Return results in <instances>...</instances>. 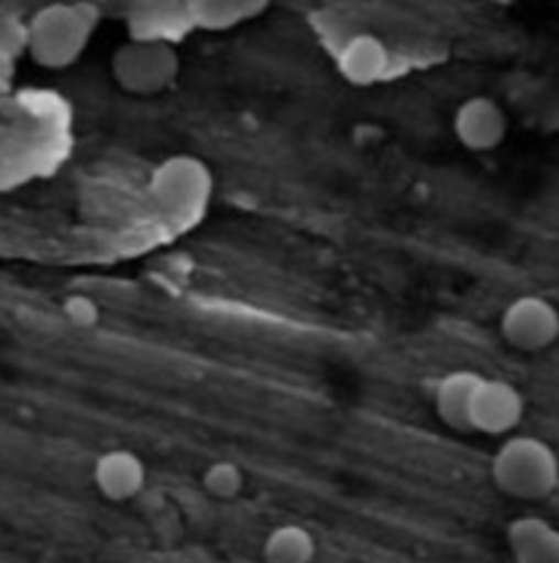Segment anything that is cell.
<instances>
[{
  "mask_svg": "<svg viewBox=\"0 0 559 563\" xmlns=\"http://www.w3.org/2000/svg\"><path fill=\"white\" fill-rule=\"evenodd\" d=\"M201 481L210 496H215L219 500H230L243 492L245 474H243L241 465H237L232 461H215L206 467Z\"/></svg>",
  "mask_w": 559,
  "mask_h": 563,
  "instance_id": "15",
  "label": "cell"
},
{
  "mask_svg": "<svg viewBox=\"0 0 559 563\" xmlns=\"http://www.w3.org/2000/svg\"><path fill=\"white\" fill-rule=\"evenodd\" d=\"M509 121L503 108L490 97H470L465 99L452 119V132L457 141L468 151L485 153L496 148L507 136Z\"/></svg>",
  "mask_w": 559,
  "mask_h": 563,
  "instance_id": "8",
  "label": "cell"
},
{
  "mask_svg": "<svg viewBox=\"0 0 559 563\" xmlns=\"http://www.w3.org/2000/svg\"><path fill=\"white\" fill-rule=\"evenodd\" d=\"M130 40L177 44L195 31L188 2H134L128 9Z\"/></svg>",
  "mask_w": 559,
  "mask_h": 563,
  "instance_id": "7",
  "label": "cell"
},
{
  "mask_svg": "<svg viewBox=\"0 0 559 563\" xmlns=\"http://www.w3.org/2000/svg\"><path fill=\"white\" fill-rule=\"evenodd\" d=\"M337 66L350 84L370 86L387 73L390 51L381 37L372 33H357L341 46Z\"/></svg>",
  "mask_w": 559,
  "mask_h": 563,
  "instance_id": "11",
  "label": "cell"
},
{
  "mask_svg": "<svg viewBox=\"0 0 559 563\" xmlns=\"http://www.w3.org/2000/svg\"><path fill=\"white\" fill-rule=\"evenodd\" d=\"M270 2L265 0H193L188 2L190 18L195 24V31H230L237 29L261 13H265Z\"/></svg>",
  "mask_w": 559,
  "mask_h": 563,
  "instance_id": "13",
  "label": "cell"
},
{
  "mask_svg": "<svg viewBox=\"0 0 559 563\" xmlns=\"http://www.w3.org/2000/svg\"><path fill=\"white\" fill-rule=\"evenodd\" d=\"M481 378H483L481 374L470 369H459L443 376L437 383L435 396H432L437 418L454 430H470V423H468L470 402Z\"/></svg>",
  "mask_w": 559,
  "mask_h": 563,
  "instance_id": "12",
  "label": "cell"
},
{
  "mask_svg": "<svg viewBox=\"0 0 559 563\" xmlns=\"http://www.w3.org/2000/svg\"><path fill=\"white\" fill-rule=\"evenodd\" d=\"M182 70L173 44L130 40L112 57V77L121 90L134 97H155L168 90Z\"/></svg>",
  "mask_w": 559,
  "mask_h": 563,
  "instance_id": "4",
  "label": "cell"
},
{
  "mask_svg": "<svg viewBox=\"0 0 559 563\" xmlns=\"http://www.w3.org/2000/svg\"><path fill=\"white\" fill-rule=\"evenodd\" d=\"M243 563H259V562H243ZM263 563H265V562H263Z\"/></svg>",
  "mask_w": 559,
  "mask_h": 563,
  "instance_id": "17",
  "label": "cell"
},
{
  "mask_svg": "<svg viewBox=\"0 0 559 563\" xmlns=\"http://www.w3.org/2000/svg\"><path fill=\"white\" fill-rule=\"evenodd\" d=\"M212 186V173L204 159L195 155H173L153 170L149 192L166 217L188 221L206 210Z\"/></svg>",
  "mask_w": 559,
  "mask_h": 563,
  "instance_id": "3",
  "label": "cell"
},
{
  "mask_svg": "<svg viewBox=\"0 0 559 563\" xmlns=\"http://www.w3.org/2000/svg\"><path fill=\"white\" fill-rule=\"evenodd\" d=\"M315 558L317 540L302 525H280L263 544L265 563H313Z\"/></svg>",
  "mask_w": 559,
  "mask_h": 563,
  "instance_id": "14",
  "label": "cell"
},
{
  "mask_svg": "<svg viewBox=\"0 0 559 563\" xmlns=\"http://www.w3.org/2000/svg\"><path fill=\"white\" fill-rule=\"evenodd\" d=\"M97 26L99 11L90 4L55 2L42 7L26 26V51L42 68H68L84 55Z\"/></svg>",
  "mask_w": 559,
  "mask_h": 563,
  "instance_id": "1",
  "label": "cell"
},
{
  "mask_svg": "<svg viewBox=\"0 0 559 563\" xmlns=\"http://www.w3.org/2000/svg\"><path fill=\"white\" fill-rule=\"evenodd\" d=\"M95 485L103 498L125 503L136 498L146 483V467L136 452L117 448L103 452L95 463Z\"/></svg>",
  "mask_w": 559,
  "mask_h": 563,
  "instance_id": "9",
  "label": "cell"
},
{
  "mask_svg": "<svg viewBox=\"0 0 559 563\" xmlns=\"http://www.w3.org/2000/svg\"><path fill=\"white\" fill-rule=\"evenodd\" d=\"M523 416L525 398L512 383L485 376L481 378L470 402V430H479L483 434H507L520 423Z\"/></svg>",
  "mask_w": 559,
  "mask_h": 563,
  "instance_id": "6",
  "label": "cell"
},
{
  "mask_svg": "<svg viewBox=\"0 0 559 563\" xmlns=\"http://www.w3.org/2000/svg\"><path fill=\"white\" fill-rule=\"evenodd\" d=\"M501 334L520 352L547 350L559 339V310L540 295H520L503 310Z\"/></svg>",
  "mask_w": 559,
  "mask_h": 563,
  "instance_id": "5",
  "label": "cell"
},
{
  "mask_svg": "<svg viewBox=\"0 0 559 563\" xmlns=\"http://www.w3.org/2000/svg\"><path fill=\"white\" fill-rule=\"evenodd\" d=\"M514 563H559V529L540 516H523L507 525Z\"/></svg>",
  "mask_w": 559,
  "mask_h": 563,
  "instance_id": "10",
  "label": "cell"
},
{
  "mask_svg": "<svg viewBox=\"0 0 559 563\" xmlns=\"http://www.w3.org/2000/svg\"><path fill=\"white\" fill-rule=\"evenodd\" d=\"M492 481L509 498L542 500L559 485L558 452L540 437H509L492 456Z\"/></svg>",
  "mask_w": 559,
  "mask_h": 563,
  "instance_id": "2",
  "label": "cell"
},
{
  "mask_svg": "<svg viewBox=\"0 0 559 563\" xmlns=\"http://www.w3.org/2000/svg\"><path fill=\"white\" fill-rule=\"evenodd\" d=\"M66 314L75 325H92V323H97L99 310L88 297L77 295V297L66 299Z\"/></svg>",
  "mask_w": 559,
  "mask_h": 563,
  "instance_id": "16",
  "label": "cell"
}]
</instances>
